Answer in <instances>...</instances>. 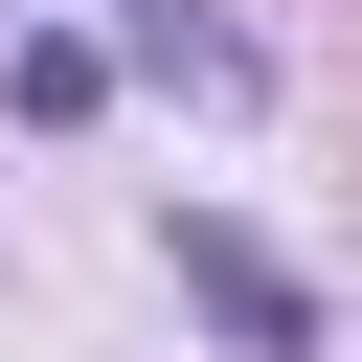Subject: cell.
Returning a JSON list of instances; mask_svg holds the SVG:
<instances>
[{"instance_id":"6da1fadb","label":"cell","mask_w":362,"mask_h":362,"mask_svg":"<svg viewBox=\"0 0 362 362\" xmlns=\"http://www.w3.org/2000/svg\"><path fill=\"white\" fill-rule=\"evenodd\" d=\"M158 272H181V317H204V339H249V362H317V294H294V272H272L226 204H181V226H158Z\"/></svg>"},{"instance_id":"7a4b0ae2","label":"cell","mask_w":362,"mask_h":362,"mask_svg":"<svg viewBox=\"0 0 362 362\" xmlns=\"http://www.w3.org/2000/svg\"><path fill=\"white\" fill-rule=\"evenodd\" d=\"M136 68H158V90H204V113H249V90H272V45H249V23H204V0H136Z\"/></svg>"},{"instance_id":"3957f363","label":"cell","mask_w":362,"mask_h":362,"mask_svg":"<svg viewBox=\"0 0 362 362\" xmlns=\"http://www.w3.org/2000/svg\"><path fill=\"white\" fill-rule=\"evenodd\" d=\"M0 90H23V136H68V113L113 90V45H68V23H23V45H0Z\"/></svg>"}]
</instances>
